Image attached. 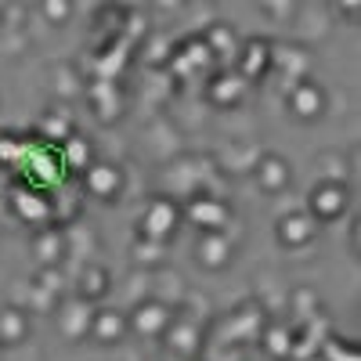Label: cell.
Returning <instances> with one entry per match:
<instances>
[{
    "label": "cell",
    "instance_id": "10",
    "mask_svg": "<svg viewBox=\"0 0 361 361\" xmlns=\"http://www.w3.org/2000/svg\"><path fill=\"white\" fill-rule=\"evenodd\" d=\"M228 243H224V238L221 235H206L202 238V246H199V260L206 264V267H224L228 264Z\"/></svg>",
    "mask_w": 361,
    "mask_h": 361
},
{
    "label": "cell",
    "instance_id": "19",
    "mask_svg": "<svg viewBox=\"0 0 361 361\" xmlns=\"http://www.w3.org/2000/svg\"><path fill=\"white\" fill-rule=\"evenodd\" d=\"M253 51H257V54H246V58H243V69H246V73L253 69V62H257V73L264 69V58H267V54H264V44H253Z\"/></svg>",
    "mask_w": 361,
    "mask_h": 361
},
{
    "label": "cell",
    "instance_id": "17",
    "mask_svg": "<svg viewBox=\"0 0 361 361\" xmlns=\"http://www.w3.org/2000/svg\"><path fill=\"white\" fill-rule=\"evenodd\" d=\"M37 257H40L44 264H51V260L62 257V243H58V235H44V238H37Z\"/></svg>",
    "mask_w": 361,
    "mask_h": 361
},
{
    "label": "cell",
    "instance_id": "12",
    "mask_svg": "<svg viewBox=\"0 0 361 361\" xmlns=\"http://www.w3.org/2000/svg\"><path fill=\"white\" fill-rule=\"evenodd\" d=\"M311 221H304V217H289V221H282V228H279V235L286 238V246H304L307 238H311Z\"/></svg>",
    "mask_w": 361,
    "mask_h": 361
},
{
    "label": "cell",
    "instance_id": "8",
    "mask_svg": "<svg viewBox=\"0 0 361 361\" xmlns=\"http://www.w3.org/2000/svg\"><path fill=\"white\" fill-rule=\"evenodd\" d=\"M192 217H195L209 235H217V231L224 228V221H228V209H224V206H214V202H195V206H192Z\"/></svg>",
    "mask_w": 361,
    "mask_h": 361
},
{
    "label": "cell",
    "instance_id": "16",
    "mask_svg": "<svg viewBox=\"0 0 361 361\" xmlns=\"http://www.w3.org/2000/svg\"><path fill=\"white\" fill-rule=\"evenodd\" d=\"M322 361H361V354H357V347H350V343H343V340H329Z\"/></svg>",
    "mask_w": 361,
    "mask_h": 361
},
{
    "label": "cell",
    "instance_id": "13",
    "mask_svg": "<svg viewBox=\"0 0 361 361\" xmlns=\"http://www.w3.org/2000/svg\"><path fill=\"white\" fill-rule=\"evenodd\" d=\"M264 347L271 357H289L293 354V333L289 329H271V333H264Z\"/></svg>",
    "mask_w": 361,
    "mask_h": 361
},
{
    "label": "cell",
    "instance_id": "5",
    "mask_svg": "<svg viewBox=\"0 0 361 361\" xmlns=\"http://www.w3.org/2000/svg\"><path fill=\"white\" fill-rule=\"evenodd\" d=\"M90 322H94V311L87 304H73L62 311V329L69 340H80V336H90Z\"/></svg>",
    "mask_w": 361,
    "mask_h": 361
},
{
    "label": "cell",
    "instance_id": "15",
    "mask_svg": "<svg viewBox=\"0 0 361 361\" xmlns=\"http://www.w3.org/2000/svg\"><path fill=\"white\" fill-rule=\"evenodd\" d=\"M83 282H87V286H83L80 293H83L87 300H94V296H102V293L109 289V286H105V282H109V271H102V267H90L87 275H83Z\"/></svg>",
    "mask_w": 361,
    "mask_h": 361
},
{
    "label": "cell",
    "instance_id": "2",
    "mask_svg": "<svg viewBox=\"0 0 361 361\" xmlns=\"http://www.w3.org/2000/svg\"><path fill=\"white\" fill-rule=\"evenodd\" d=\"M127 325H134L141 336H159V333L170 329V307H163V304H141L127 318Z\"/></svg>",
    "mask_w": 361,
    "mask_h": 361
},
{
    "label": "cell",
    "instance_id": "14",
    "mask_svg": "<svg viewBox=\"0 0 361 361\" xmlns=\"http://www.w3.org/2000/svg\"><path fill=\"white\" fill-rule=\"evenodd\" d=\"M314 209H318V217H333L343 209V192L340 188H322L314 195Z\"/></svg>",
    "mask_w": 361,
    "mask_h": 361
},
{
    "label": "cell",
    "instance_id": "9",
    "mask_svg": "<svg viewBox=\"0 0 361 361\" xmlns=\"http://www.w3.org/2000/svg\"><path fill=\"white\" fill-rule=\"evenodd\" d=\"M293 112L304 116V119H307V116H318V112H322V90H318L314 83H304V87L293 94Z\"/></svg>",
    "mask_w": 361,
    "mask_h": 361
},
{
    "label": "cell",
    "instance_id": "20",
    "mask_svg": "<svg viewBox=\"0 0 361 361\" xmlns=\"http://www.w3.org/2000/svg\"><path fill=\"white\" fill-rule=\"evenodd\" d=\"M314 361H322V357H314Z\"/></svg>",
    "mask_w": 361,
    "mask_h": 361
},
{
    "label": "cell",
    "instance_id": "11",
    "mask_svg": "<svg viewBox=\"0 0 361 361\" xmlns=\"http://www.w3.org/2000/svg\"><path fill=\"white\" fill-rule=\"evenodd\" d=\"M62 166H69V170H90V166H94V163H90V145L83 137H69Z\"/></svg>",
    "mask_w": 361,
    "mask_h": 361
},
{
    "label": "cell",
    "instance_id": "7",
    "mask_svg": "<svg viewBox=\"0 0 361 361\" xmlns=\"http://www.w3.org/2000/svg\"><path fill=\"white\" fill-rule=\"evenodd\" d=\"M11 206H15V214H22L29 224H47V217H51V209H47V202L40 195H22V199L15 195Z\"/></svg>",
    "mask_w": 361,
    "mask_h": 361
},
{
    "label": "cell",
    "instance_id": "4",
    "mask_svg": "<svg viewBox=\"0 0 361 361\" xmlns=\"http://www.w3.org/2000/svg\"><path fill=\"white\" fill-rule=\"evenodd\" d=\"M119 180H123V177H119L116 166H90L87 170V188L94 195H102V199H116Z\"/></svg>",
    "mask_w": 361,
    "mask_h": 361
},
{
    "label": "cell",
    "instance_id": "6",
    "mask_svg": "<svg viewBox=\"0 0 361 361\" xmlns=\"http://www.w3.org/2000/svg\"><path fill=\"white\" fill-rule=\"evenodd\" d=\"M29 333V322L22 311L8 307V311H0V343H22Z\"/></svg>",
    "mask_w": 361,
    "mask_h": 361
},
{
    "label": "cell",
    "instance_id": "3",
    "mask_svg": "<svg viewBox=\"0 0 361 361\" xmlns=\"http://www.w3.org/2000/svg\"><path fill=\"white\" fill-rule=\"evenodd\" d=\"M127 314L119 311H94V322H90V336L98 343H119L127 336Z\"/></svg>",
    "mask_w": 361,
    "mask_h": 361
},
{
    "label": "cell",
    "instance_id": "1",
    "mask_svg": "<svg viewBox=\"0 0 361 361\" xmlns=\"http://www.w3.org/2000/svg\"><path fill=\"white\" fill-rule=\"evenodd\" d=\"M177 231V209L170 202H152V209H148V217L141 221V235L148 238V243H166V238Z\"/></svg>",
    "mask_w": 361,
    "mask_h": 361
},
{
    "label": "cell",
    "instance_id": "18",
    "mask_svg": "<svg viewBox=\"0 0 361 361\" xmlns=\"http://www.w3.org/2000/svg\"><path fill=\"white\" fill-rule=\"evenodd\" d=\"M260 173H264V177H271V180H267V188L286 185V163H279V159H267V163L260 166Z\"/></svg>",
    "mask_w": 361,
    "mask_h": 361
}]
</instances>
